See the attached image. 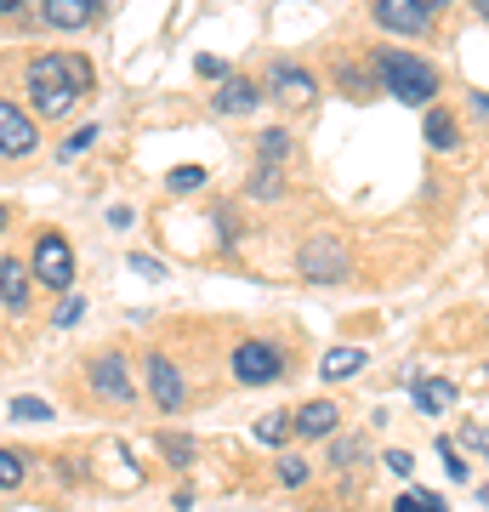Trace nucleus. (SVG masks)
Returning <instances> with one entry per match:
<instances>
[{"mask_svg":"<svg viewBox=\"0 0 489 512\" xmlns=\"http://www.w3.org/2000/svg\"><path fill=\"white\" fill-rule=\"evenodd\" d=\"M325 382H347V376H359L364 370V348H336V353H325Z\"/></svg>","mask_w":489,"mask_h":512,"instance_id":"nucleus-15","label":"nucleus"},{"mask_svg":"<svg viewBox=\"0 0 489 512\" xmlns=\"http://www.w3.org/2000/svg\"><path fill=\"white\" fill-rule=\"evenodd\" d=\"M0 308L6 313L29 308V268H23L18 256H0Z\"/></svg>","mask_w":489,"mask_h":512,"instance_id":"nucleus-11","label":"nucleus"},{"mask_svg":"<svg viewBox=\"0 0 489 512\" xmlns=\"http://www.w3.org/2000/svg\"><path fill=\"white\" fill-rule=\"evenodd\" d=\"M290 154V137L285 131H262V165H279Z\"/></svg>","mask_w":489,"mask_h":512,"instance_id":"nucleus-21","label":"nucleus"},{"mask_svg":"<svg viewBox=\"0 0 489 512\" xmlns=\"http://www.w3.org/2000/svg\"><path fill=\"white\" fill-rule=\"evenodd\" d=\"M427 143H433V148H455V143H461V131H455V114H444V109L427 114Z\"/></svg>","mask_w":489,"mask_h":512,"instance_id":"nucleus-16","label":"nucleus"},{"mask_svg":"<svg viewBox=\"0 0 489 512\" xmlns=\"http://www.w3.org/2000/svg\"><path fill=\"white\" fill-rule=\"evenodd\" d=\"M148 393H154L160 410H182V404H188V387H182L177 365H171L165 353H148Z\"/></svg>","mask_w":489,"mask_h":512,"instance_id":"nucleus-7","label":"nucleus"},{"mask_svg":"<svg viewBox=\"0 0 489 512\" xmlns=\"http://www.w3.org/2000/svg\"><path fill=\"white\" fill-rule=\"evenodd\" d=\"M376 80L399 103H427L438 92V69L427 57H410V52H376Z\"/></svg>","mask_w":489,"mask_h":512,"instance_id":"nucleus-2","label":"nucleus"},{"mask_svg":"<svg viewBox=\"0 0 489 512\" xmlns=\"http://www.w3.org/2000/svg\"><path fill=\"white\" fill-rule=\"evenodd\" d=\"M296 433H302V439H325V433H336V404H325V399L302 404V410H296Z\"/></svg>","mask_w":489,"mask_h":512,"instance_id":"nucleus-14","label":"nucleus"},{"mask_svg":"<svg viewBox=\"0 0 489 512\" xmlns=\"http://www.w3.org/2000/svg\"><path fill=\"white\" fill-rule=\"evenodd\" d=\"M273 97H279L285 109H308L313 97H319V86H313L308 69H296V63H273Z\"/></svg>","mask_w":489,"mask_h":512,"instance_id":"nucleus-8","label":"nucleus"},{"mask_svg":"<svg viewBox=\"0 0 489 512\" xmlns=\"http://www.w3.org/2000/svg\"><path fill=\"white\" fill-rule=\"evenodd\" d=\"M91 387L103 393V399H114V404H131L137 393H131V376H126V359L120 353H103L97 365H91Z\"/></svg>","mask_w":489,"mask_h":512,"instance_id":"nucleus-9","label":"nucleus"},{"mask_svg":"<svg viewBox=\"0 0 489 512\" xmlns=\"http://www.w3.org/2000/svg\"><path fill=\"white\" fill-rule=\"evenodd\" d=\"M160 450H165V461H177V467L194 461V444L182 439V433H160Z\"/></svg>","mask_w":489,"mask_h":512,"instance_id":"nucleus-19","label":"nucleus"},{"mask_svg":"<svg viewBox=\"0 0 489 512\" xmlns=\"http://www.w3.org/2000/svg\"><path fill=\"white\" fill-rule=\"evenodd\" d=\"M376 23L393 29V35H427L433 29V12L421 0H376Z\"/></svg>","mask_w":489,"mask_h":512,"instance_id":"nucleus-6","label":"nucleus"},{"mask_svg":"<svg viewBox=\"0 0 489 512\" xmlns=\"http://www.w3.org/2000/svg\"><path fill=\"white\" fill-rule=\"evenodd\" d=\"M194 69H200L205 80H228V63H222V57H200V63H194Z\"/></svg>","mask_w":489,"mask_h":512,"instance_id":"nucleus-27","label":"nucleus"},{"mask_svg":"<svg viewBox=\"0 0 489 512\" xmlns=\"http://www.w3.org/2000/svg\"><path fill=\"white\" fill-rule=\"evenodd\" d=\"M35 279H40V285H52V291H69V285H74V251H69V239L40 234V245H35Z\"/></svg>","mask_w":489,"mask_h":512,"instance_id":"nucleus-4","label":"nucleus"},{"mask_svg":"<svg viewBox=\"0 0 489 512\" xmlns=\"http://www.w3.org/2000/svg\"><path fill=\"white\" fill-rule=\"evenodd\" d=\"M421 512H444V501L438 495H421Z\"/></svg>","mask_w":489,"mask_h":512,"instance_id":"nucleus-33","label":"nucleus"},{"mask_svg":"<svg viewBox=\"0 0 489 512\" xmlns=\"http://www.w3.org/2000/svg\"><path fill=\"white\" fill-rule=\"evenodd\" d=\"M438 456H444V467H450V478H467V461L455 456L450 444H438Z\"/></svg>","mask_w":489,"mask_h":512,"instance_id":"nucleus-29","label":"nucleus"},{"mask_svg":"<svg viewBox=\"0 0 489 512\" xmlns=\"http://www.w3.org/2000/svg\"><path fill=\"white\" fill-rule=\"evenodd\" d=\"M97 6H103V0H97Z\"/></svg>","mask_w":489,"mask_h":512,"instance_id":"nucleus-38","label":"nucleus"},{"mask_svg":"<svg viewBox=\"0 0 489 512\" xmlns=\"http://www.w3.org/2000/svg\"><path fill=\"white\" fill-rule=\"evenodd\" d=\"M0 228H6V205H0Z\"/></svg>","mask_w":489,"mask_h":512,"instance_id":"nucleus-37","label":"nucleus"},{"mask_svg":"<svg viewBox=\"0 0 489 512\" xmlns=\"http://www.w3.org/2000/svg\"><path fill=\"white\" fill-rule=\"evenodd\" d=\"M256 103H262V92H256L251 80H239V74H228L217 86V114H251Z\"/></svg>","mask_w":489,"mask_h":512,"instance_id":"nucleus-13","label":"nucleus"},{"mask_svg":"<svg viewBox=\"0 0 489 512\" xmlns=\"http://www.w3.org/2000/svg\"><path fill=\"white\" fill-rule=\"evenodd\" d=\"M18 484H23V461L0 450V490H18Z\"/></svg>","mask_w":489,"mask_h":512,"instance_id":"nucleus-22","label":"nucleus"},{"mask_svg":"<svg viewBox=\"0 0 489 512\" xmlns=\"http://www.w3.org/2000/svg\"><path fill=\"white\" fill-rule=\"evenodd\" d=\"M472 114H484V120H489V92H478V97H472Z\"/></svg>","mask_w":489,"mask_h":512,"instance_id":"nucleus-32","label":"nucleus"},{"mask_svg":"<svg viewBox=\"0 0 489 512\" xmlns=\"http://www.w3.org/2000/svg\"><path fill=\"white\" fill-rule=\"evenodd\" d=\"M421 6H427V12H444V6H450V0H421Z\"/></svg>","mask_w":489,"mask_h":512,"instance_id":"nucleus-36","label":"nucleus"},{"mask_svg":"<svg viewBox=\"0 0 489 512\" xmlns=\"http://www.w3.org/2000/svg\"><path fill=\"white\" fill-rule=\"evenodd\" d=\"M205 183V165H182V171H171V188H177V194H182V188H200Z\"/></svg>","mask_w":489,"mask_h":512,"instance_id":"nucleus-24","label":"nucleus"},{"mask_svg":"<svg viewBox=\"0 0 489 512\" xmlns=\"http://www.w3.org/2000/svg\"><path fill=\"white\" fill-rule=\"evenodd\" d=\"M12 421H52V404L46 399H12Z\"/></svg>","mask_w":489,"mask_h":512,"instance_id":"nucleus-20","label":"nucleus"},{"mask_svg":"<svg viewBox=\"0 0 489 512\" xmlns=\"http://www.w3.org/2000/svg\"><path fill=\"white\" fill-rule=\"evenodd\" d=\"M12 12H23V0H0V18H12Z\"/></svg>","mask_w":489,"mask_h":512,"instance_id":"nucleus-34","label":"nucleus"},{"mask_svg":"<svg viewBox=\"0 0 489 512\" xmlns=\"http://www.w3.org/2000/svg\"><path fill=\"white\" fill-rule=\"evenodd\" d=\"M279 370H285V353L273 348V342H245V348H234V376L245 387L279 382Z\"/></svg>","mask_w":489,"mask_h":512,"instance_id":"nucleus-3","label":"nucleus"},{"mask_svg":"<svg viewBox=\"0 0 489 512\" xmlns=\"http://www.w3.org/2000/svg\"><path fill=\"white\" fill-rule=\"evenodd\" d=\"M393 512H421V495H399V501H393Z\"/></svg>","mask_w":489,"mask_h":512,"instance_id":"nucleus-30","label":"nucleus"},{"mask_svg":"<svg viewBox=\"0 0 489 512\" xmlns=\"http://www.w3.org/2000/svg\"><path fill=\"white\" fill-rule=\"evenodd\" d=\"M279 484H290V490H296V484H308V461L285 456V461H279Z\"/></svg>","mask_w":489,"mask_h":512,"instance_id":"nucleus-23","label":"nucleus"},{"mask_svg":"<svg viewBox=\"0 0 489 512\" xmlns=\"http://www.w3.org/2000/svg\"><path fill=\"white\" fill-rule=\"evenodd\" d=\"M410 467H416V461L404 456V450H387V473H399V478H410Z\"/></svg>","mask_w":489,"mask_h":512,"instance_id":"nucleus-28","label":"nucleus"},{"mask_svg":"<svg viewBox=\"0 0 489 512\" xmlns=\"http://www.w3.org/2000/svg\"><path fill=\"white\" fill-rule=\"evenodd\" d=\"M80 313H86V302H80V296H69V302L57 308V325H63V330H69V325H80Z\"/></svg>","mask_w":489,"mask_h":512,"instance_id":"nucleus-26","label":"nucleus"},{"mask_svg":"<svg viewBox=\"0 0 489 512\" xmlns=\"http://www.w3.org/2000/svg\"><path fill=\"white\" fill-rule=\"evenodd\" d=\"M91 137H97V126H80V131L69 137V143H63V160H74L80 148H91Z\"/></svg>","mask_w":489,"mask_h":512,"instance_id":"nucleus-25","label":"nucleus"},{"mask_svg":"<svg viewBox=\"0 0 489 512\" xmlns=\"http://www.w3.org/2000/svg\"><path fill=\"white\" fill-rule=\"evenodd\" d=\"M450 399H455L450 382H421V387H416V410H427V416H438Z\"/></svg>","mask_w":489,"mask_h":512,"instance_id":"nucleus-17","label":"nucleus"},{"mask_svg":"<svg viewBox=\"0 0 489 512\" xmlns=\"http://www.w3.org/2000/svg\"><path fill=\"white\" fill-rule=\"evenodd\" d=\"M342 245H330V239H313L308 251H302V262H296V268H302V279H342Z\"/></svg>","mask_w":489,"mask_h":512,"instance_id":"nucleus-10","label":"nucleus"},{"mask_svg":"<svg viewBox=\"0 0 489 512\" xmlns=\"http://www.w3.org/2000/svg\"><path fill=\"white\" fill-rule=\"evenodd\" d=\"M467 439H472V444H478V456H484V461H489V427H478V433H467Z\"/></svg>","mask_w":489,"mask_h":512,"instance_id":"nucleus-31","label":"nucleus"},{"mask_svg":"<svg viewBox=\"0 0 489 512\" xmlns=\"http://www.w3.org/2000/svg\"><path fill=\"white\" fill-rule=\"evenodd\" d=\"M91 86V63L86 57H35L29 63V97H35V109L46 120H63L74 109V97Z\"/></svg>","mask_w":489,"mask_h":512,"instance_id":"nucleus-1","label":"nucleus"},{"mask_svg":"<svg viewBox=\"0 0 489 512\" xmlns=\"http://www.w3.org/2000/svg\"><path fill=\"white\" fill-rule=\"evenodd\" d=\"M35 143H40L35 120H29L18 103H0V154H6V160H23V154H35Z\"/></svg>","mask_w":489,"mask_h":512,"instance_id":"nucleus-5","label":"nucleus"},{"mask_svg":"<svg viewBox=\"0 0 489 512\" xmlns=\"http://www.w3.org/2000/svg\"><path fill=\"white\" fill-rule=\"evenodd\" d=\"M472 12H478V18L489 23V0H472Z\"/></svg>","mask_w":489,"mask_h":512,"instance_id":"nucleus-35","label":"nucleus"},{"mask_svg":"<svg viewBox=\"0 0 489 512\" xmlns=\"http://www.w3.org/2000/svg\"><path fill=\"white\" fill-rule=\"evenodd\" d=\"M285 433H290V416H262L256 421V444H285Z\"/></svg>","mask_w":489,"mask_h":512,"instance_id":"nucleus-18","label":"nucleus"},{"mask_svg":"<svg viewBox=\"0 0 489 512\" xmlns=\"http://www.w3.org/2000/svg\"><path fill=\"white\" fill-rule=\"evenodd\" d=\"M40 12L52 29H86L91 12H97V0H40Z\"/></svg>","mask_w":489,"mask_h":512,"instance_id":"nucleus-12","label":"nucleus"}]
</instances>
